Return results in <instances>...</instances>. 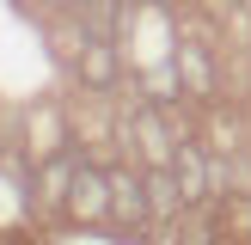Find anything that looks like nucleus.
<instances>
[{
	"mask_svg": "<svg viewBox=\"0 0 251 245\" xmlns=\"http://www.w3.org/2000/svg\"><path fill=\"white\" fill-rule=\"evenodd\" d=\"M61 6H80V0H61Z\"/></svg>",
	"mask_w": 251,
	"mask_h": 245,
	"instance_id": "1a4fd4ad",
	"label": "nucleus"
},
{
	"mask_svg": "<svg viewBox=\"0 0 251 245\" xmlns=\"http://www.w3.org/2000/svg\"><path fill=\"white\" fill-rule=\"evenodd\" d=\"M178 190L190 196H202V159H196V147H178Z\"/></svg>",
	"mask_w": 251,
	"mask_h": 245,
	"instance_id": "423d86ee",
	"label": "nucleus"
},
{
	"mask_svg": "<svg viewBox=\"0 0 251 245\" xmlns=\"http://www.w3.org/2000/svg\"><path fill=\"white\" fill-rule=\"evenodd\" d=\"M110 178H98V172H74V208H80V215H104V202H110Z\"/></svg>",
	"mask_w": 251,
	"mask_h": 245,
	"instance_id": "f03ea898",
	"label": "nucleus"
},
{
	"mask_svg": "<svg viewBox=\"0 0 251 245\" xmlns=\"http://www.w3.org/2000/svg\"><path fill=\"white\" fill-rule=\"evenodd\" d=\"M184 74H190V86H196V92L208 86V61H202V49H184Z\"/></svg>",
	"mask_w": 251,
	"mask_h": 245,
	"instance_id": "0eeeda50",
	"label": "nucleus"
},
{
	"mask_svg": "<svg viewBox=\"0 0 251 245\" xmlns=\"http://www.w3.org/2000/svg\"><path fill=\"white\" fill-rule=\"evenodd\" d=\"M110 202H117V215H123V220H141V215H147V202H141V184H135L129 172H123V178H110Z\"/></svg>",
	"mask_w": 251,
	"mask_h": 245,
	"instance_id": "7ed1b4c3",
	"label": "nucleus"
},
{
	"mask_svg": "<svg viewBox=\"0 0 251 245\" xmlns=\"http://www.w3.org/2000/svg\"><path fill=\"white\" fill-rule=\"evenodd\" d=\"M141 141H147V159H166V135H159L153 117H141Z\"/></svg>",
	"mask_w": 251,
	"mask_h": 245,
	"instance_id": "6e6552de",
	"label": "nucleus"
},
{
	"mask_svg": "<svg viewBox=\"0 0 251 245\" xmlns=\"http://www.w3.org/2000/svg\"><path fill=\"white\" fill-rule=\"evenodd\" d=\"M178 184L166 178V172H153V178H147V215H172V208H178Z\"/></svg>",
	"mask_w": 251,
	"mask_h": 245,
	"instance_id": "20e7f679",
	"label": "nucleus"
},
{
	"mask_svg": "<svg viewBox=\"0 0 251 245\" xmlns=\"http://www.w3.org/2000/svg\"><path fill=\"white\" fill-rule=\"evenodd\" d=\"M80 80L92 86V92L117 86V55H110V37H86V49H80Z\"/></svg>",
	"mask_w": 251,
	"mask_h": 245,
	"instance_id": "f257e3e1",
	"label": "nucleus"
},
{
	"mask_svg": "<svg viewBox=\"0 0 251 245\" xmlns=\"http://www.w3.org/2000/svg\"><path fill=\"white\" fill-rule=\"evenodd\" d=\"M80 19H86V37H110V24H117V0H80Z\"/></svg>",
	"mask_w": 251,
	"mask_h": 245,
	"instance_id": "39448f33",
	"label": "nucleus"
}]
</instances>
